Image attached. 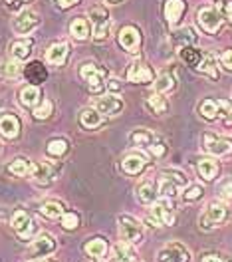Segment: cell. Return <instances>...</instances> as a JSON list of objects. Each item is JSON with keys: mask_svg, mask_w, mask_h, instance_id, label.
I'll use <instances>...</instances> for the list:
<instances>
[{"mask_svg": "<svg viewBox=\"0 0 232 262\" xmlns=\"http://www.w3.org/2000/svg\"><path fill=\"white\" fill-rule=\"evenodd\" d=\"M133 262H137V260H133Z\"/></svg>", "mask_w": 232, "mask_h": 262, "instance_id": "obj_57", "label": "cell"}, {"mask_svg": "<svg viewBox=\"0 0 232 262\" xmlns=\"http://www.w3.org/2000/svg\"><path fill=\"white\" fill-rule=\"evenodd\" d=\"M202 149L208 151L211 155L224 157L232 153V139L228 137H218L215 133H204L202 135Z\"/></svg>", "mask_w": 232, "mask_h": 262, "instance_id": "obj_7", "label": "cell"}, {"mask_svg": "<svg viewBox=\"0 0 232 262\" xmlns=\"http://www.w3.org/2000/svg\"><path fill=\"white\" fill-rule=\"evenodd\" d=\"M184 10H187L184 0H165V8H163V12H165L167 22H169L171 26H177V24L181 22Z\"/></svg>", "mask_w": 232, "mask_h": 262, "instance_id": "obj_16", "label": "cell"}, {"mask_svg": "<svg viewBox=\"0 0 232 262\" xmlns=\"http://www.w3.org/2000/svg\"><path fill=\"white\" fill-rule=\"evenodd\" d=\"M189 185V179L184 177V173L181 171H163L161 173V179H159V187H157V191H159V195L163 196V199H173V196L179 193V189L182 187H187Z\"/></svg>", "mask_w": 232, "mask_h": 262, "instance_id": "obj_2", "label": "cell"}, {"mask_svg": "<svg viewBox=\"0 0 232 262\" xmlns=\"http://www.w3.org/2000/svg\"><path fill=\"white\" fill-rule=\"evenodd\" d=\"M42 96H40V90H38V85H24L22 90H20V103L24 105V107H30L34 110L40 101H42Z\"/></svg>", "mask_w": 232, "mask_h": 262, "instance_id": "obj_26", "label": "cell"}, {"mask_svg": "<svg viewBox=\"0 0 232 262\" xmlns=\"http://www.w3.org/2000/svg\"><path fill=\"white\" fill-rule=\"evenodd\" d=\"M38 211H40L42 216H46V219H62L64 213H66V207L60 201H46V203L40 205Z\"/></svg>", "mask_w": 232, "mask_h": 262, "instance_id": "obj_27", "label": "cell"}, {"mask_svg": "<svg viewBox=\"0 0 232 262\" xmlns=\"http://www.w3.org/2000/svg\"><path fill=\"white\" fill-rule=\"evenodd\" d=\"M226 216H228V211H226V205L224 203H211L206 209H204V213L200 214V227L202 229H215L218 227L220 223H224L226 221Z\"/></svg>", "mask_w": 232, "mask_h": 262, "instance_id": "obj_6", "label": "cell"}, {"mask_svg": "<svg viewBox=\"0 0 232 262\" xmlns=\"http://www.w3.org/2000/svg\"><path fill=\"white\" fill-rule=\"evenodd\" d=\"M80 76L87 82V85H89V90H91V92H100L101 82H103V80H105V76H107V70H103L101 66L91 64V62H89V64L82 66Z\"/></svg>", "mask_w": 232, "mask_h": 262, "instance_id": "obj_11", "label": "cell"}, {"mask_svg": "<svg viewBox=\"0 0 232 262\" xmlns=\"http://www.w3.org/2000/svg\"><path fill=\"white\" fill-rule=\"evenodd\" d=\"M89 22L94 24V30H91L94 40L101 42V40H107L109 38L113 22H111V16H109V12H107L105 6H101V4L91 6L89 8Z\"/></svg>", "mask_w": 232, "mask_h": 262, "instance_id": "obj_1", "label": "cell"}, {"mask_svg": "<svg viewBox=\"0 0 232 262\" xmlns=\"http://www.w3.org/2000/svg\"><path fill=\"white\" fill-rule=\"evenodd\" d=\"M52 110H54V103H52L50 99H42L36 107H34V117L36 119H48L52 115Z\"/></svg>", "mask_w": 232, "mask_h": 262, "instance_id": "obj_41", "label": "cell"}, {"mask_svg": "<svg viewBox=\"0 0 232 262\" xmlns=\"http://www.w3.org/2000/svg\"><path fill=\"white\" fill-rule=\"evenodd\" d=\"M62 227L66 230H74L80 227V216L78 213H64L62 216Z\"/></svg>", "mask_w": 232, "mask_h": 262, "instance_id": "obj_43", "label": "cell"}, {"mask_svg": "<svg viewBox=\"0 0 232 262\" xmlns=\"http://www.w3.org/2000/svg\"><path fill=\"white\" fill-rule=\"evenodd\" d=\"M46 151H48V155H52V157H64L67 153V141L62 139V137L52 139L50 143H48V147H46Z\"/></svg>", "mask_w": 232, "mask_h": 262, "instance_id": "obj_39", "label": "cell"}, {"mask_svg": "<svg viewBox=\"0 0 232 262\" xmlns=\"http://www.w3.org/2000/svg\"><path fill=\"white\" fill-rule=\"evenodd\" d=\"M123 105H125L123 99L119 98L117 94H107V96H103V98L98 99L96 110H98L101 115H117V114H121Z\"/></svg>", "mask_w": 232, "mask_h": 262, "instance_id": "obj_13", "label": "cell"}, {"mask_svg": "<svg viewBox=\"0 0 232 262\" xmlns=\"http://www.w3.org/2000/svg\"><path fill=\"white\" fill-rule=\"evenodd\" d=\"M36 183H40V185H50L54 177H56V173H54V169H52L48 163H42V161H34L32 163V175H30Z\"/></svg>", "mask_w": 232, "mask_h": 262, "instance_id": "obj_21", "label": "cell"}, {"mask_svg": "<svg viewBox=\"0 0 232 262\" xmlns=\"http://www.w3.org/2000/svg\"><path fill=\"white\" fill-rule=\"evenodd\" d=\"M220 62H222V66H224L226 70L232 72V50H226V52L220 56Z\"/></svg>", "mask_w": 232, "mask_h": 262, "instance_id": "obj_49", "label": "cell"}, {"mask_svg": "<svg viewBox=\"0 0 232 262\" xmlns=\"http://www.w3.org/2000/svg\"><path fill=\"white\" fill-rule=\"evenodd\" d=\"M117 42L125 52H131V54L139 52V48H141V32H139V28L133 26V24L123 26L117 34Z\"/></svg>", "mask_w": 232, "mask_h": 262, "instance_id": "obj_8", "label": "cell"}, {"mask_svg": "<svg viewBox=\"0 0 232 262\" xmlns=\"http://www.w3.org/2000/svg\"><path fill=\"white\" fill-rule=\"evenodd\" d=\"M10 227L14 229V232H16L22 241L32 238L34 234H36V230H38L36 221H34L26 211H22V209H20V211H14V214L10 216Z\"/></svg>", "mask_w": 232, "mask_h": 262, "instance_id": "obj_4", "label": "cell"}, {"mask_svg": "<svg viewBox=\"0 0 232 262\" xmlns=\"http://www.w3.org/2000/svg\"><path fill=\"white\" fill-rule=\"evenodd\" d=\"M0 105H2V101H0Z\"/></svg>", "mask_w": 232, "mask_h": 262, "instance_id": "obj_56", "label": "cell"}, {"mask_svg": "<svg viewBox=\"0 0 232 262\" xmlns=\"http://www.w3.org/2000/svg\"><path fill=\"white\" fill-rule=\"evenodd\" d=\"M32 48H34L32 38H18V40H14L10 44V56L14 60H18V62H22V60H26L32 54Z\"/></svg>", "mask_w": 232, "mask_h": 262, "instance_id": "obj_20", "label": "cell"}, {"mask_svg": "<svg viewBox=\"0 0 232 262\" xmlns=\"http://www.w3.org/2000/svg\"><path fill=\"white\" fill-rule=\"evenodd\" d=\"M18 72H20V66H18V60H14V58L0 64V74L6 76V78H14V76H18Z\"/></svg>", "mask_w": 232, "mask_h": 262, "instance_id": "obj_42", "label": "cell"}, {"mask_svg": "<svg viewBox=\"0 0 232 262\" xmlns=\"http://www.w3.org/2000/svg\"><path fill=\"white\" fill-rule=\"evenodd\" d=\"M197 20H199V26L206 34H216L224 22V18L216 6H202L197 14Z\"/></svg>", "mask_w": 232, "mask_h": 262, "instance_id": "obj_5", "label": "cell"}, {"mask_svg": "<svg viewBox=\"0 0 232 262\" xmlns=\"http://www.w3.org/2000/svg\"><path fill=\"white\" fill-rule=\"evenodd\" d=\"M54 2H56V8H58V10H67V8L76 6L80 0H54Z\"/></svg>", "mask_w": 232, "mask_h": 262, "instance_id": "obj_47", "label": "cell"}, {"mask_svg": "<svg viewBox=\"0 0 232 262\" xmlns=\"http://www.w3.org/2000/svg\"><path fill=\"white\" fill-rule=\"evenodd\" d=\"M151 214H153L161 225H173V223H175V213H173V207H171L169 199H161V201L153 203Z\"/></svg>", "mask_w": 232, "mask_h": 262, "instance_id": "obj_14", "label": "cell"}, {"mask_svg": "<svg viewBox=\"0 0 232 262\" xmlns=\"http://www.w3.org/2000/svg\"><path fill=\"white\" fill-rule=\"evenodd\" d=\"M83 250H85V254L91 256V258H103L105 252H107V243H105L103 238H91V241L85 243Z\"/></svg>", "mask_w": 232, "mask_h": 262, "instance_id": "obj_29", "label": "cell"}, {"mask_svg": "<svg viewBox=\"0 0 232 262\" xmlns=\"http://www.w3.org/2000/svg\"><path fill=\"white\" fill-rule=\"evenodd\" d=\"M129 139H131L133 145H137V147H149L151 143H155V135L149 129H135L129 135Z\"/></svg>", "mask_w": 232, "mask_h": 262, "instance_id": "obj_33", "label": "cell"}, {"mask_svg": "<svg viewBox=\"0 0 232 262\" xmlns=\"http://www.w3.org/2000/svg\"><path fill=\"white\" fill-rule=\"evenodd\" d=\"M202 52L200 50H197L195 46H184V48H181V58L184 64L193 66V68H197V66L200 64V60H202Z\"/></svg>", "mask_w": 232, "mask_h": 262, "instance_id": "obj_36", "label": "cell"}, {"mask_svg": "<svg viewBox=\"0 0 232 262\" xmlns=\"http://www.w3.org/2000/svg\"><path fill=\"white\" fill-rule=\"evenodd\" d=\"M202 196V187L200 185H191V187H187V191H184V195H182V199L184 201H197V199H200Z\"/></svg>", "mask_w": 232, "mask_h": 262, "instance_id": "obj_44", "label": "cell"}, {"mask_svg": "<svg viewBox=\"0 0 232 262\" xmlns=\"http://www.w3.org/2000/svg\"><path fill=\"white\" fill-rule=\"evenodd\" d=\"M111 2H119V0H111Z\"/></svg>", "mask_w": 232, "mask_h": 262, "instance_id": "obj_54", "label": "cell"}, {"mask_svg": "<svg viewBox=\"0 0 232 262\" xmlns=\"http://www.w3.org/2000/svg\"><path fill=\"white\" fill-rule=\"evenodd\" d=\"M4 219V209H0V221Z\"/></svg>", "mask_w": 232, "mask_h": 262, "instance_id": "obj_53", "label": "cell"}, {"mask_svg": "<svg viewBox=\"0 0 232 262\" xmlns=\"http://www.w3.org/2000/svg\"><path fill=\"white\" fill-rule=\"evenodd\" d=\"M69 34L74 40L78 42H83L91 36V22L83 16H76L72 22H69Z\"/></svg>", "mask_w": 232, "mask_h": 262, "instance_id": "obj_17", "label": "cell"}, {"mask_svg": "<svg viewBox=\"0 0 232 262\" xmlns=\"http://www.w3.org/2000/svg\"><path fill=\"white\" fill-rule=\"evenodd\" d=\"M197 70H199L200 74H206V76H211L213 80H216V78H218L216 60H215V56H211V54H204V56H202V60H200V64L197 66Z\"/></svg>", "mask_w": 232, "mask_h": 262, "instance_id": "obj_35", "label": "cell"}, {"mask_svg": "<svg viewBox=\"0 0 232 262\" xmlns=\"http://www.w3.org/2000/svg\"><path fill=\"white\" fill-rule=\"evenodd\" d=\"M135 260V252H133V246L125 241L117 243L111 248V262H133Z\"/></svg>", "mask_w": 232, "mask_h": 262, "instance_id": "obj_25", "label": "cell"}, {"mask_svg": "<svg viewBox=\"0 0 232 262\" xmlns=\"http://www.w3.org/2000/svg\"><path fill=\"white\" fill-rule=\"evenodd\" d=\"M153 85H155L157 94H167V92L175 90V76L169 74V72H163V74L157 76V80L153 82Z\"/></svg>", "mask_w": 232, "mask_h": 262, "instance_id": "obj_32", "label": "cell"}, {"mask_svg": "<svg viewBox=\"0 0 232 262\" xmlns=\"http://www.w3.org/2000/svg\"><path fill=\"white\" fill-rule=\"evenodd\" d=\"M173 44L179 46V48H184V46H193L197 42V32L191 28V26H184V28H179L175 30L173 36H171Z\"/></svg>", "mask_w": 232, "mask_h": 262, "instance_id": "obj_24", "label": "cell"}, {"mask_svg": "<svg viewBox=\"0 0 232 262\" xmlns=\"http://www.w3.org/2000/svg\"><path fill=\"white\" fill-rule=\"evenodd\" d=\"M0 135L6 139H14L20 135V119L14 114H4L0 117Z\"/></svg>", "mask_w": 232, "mask_h": 262, "instance_id": "obj_19", "label": "cell"}, {"mask_svg": "<svg viewBox=\"0 0 232 262\" xmlns=\"http://www.w3.org/2000/svg\"><path fill=\"white\" fill-rule=\"evenodd\" d=\"M34 250L38 256H46L56 250V238L52 236L50 232H40L34 241Z\"/></svg>", "mask_w": 232, "mask_h": 262, "instance_id": "obj_23", "label": "cell"}, {"mask_svg": "<svg viewBox=\"0 0 232 262\" xmlns=\"http://www.w3.org/2000/svg\"><path fill=\"white\" fill-rule=\"evenodd\" d=\"M8 173L14 175V177H28V175H32V163L28 159L18 157L8 165Z\"/></svg>", "mask_w": 232, "mask_h": 262, "instance_id": "obj_31", "label": "cell"}, {"mask_svg": "<svg viewBox=\"0 0 232 262\" xmlns=\"http://www.w3.org/2000/svg\"><path fill=\"white\" fill-rule=\"evenodd\" d=\"M119 223V232H121V238L129 245H139L143 243V225L131 216V214H121L117 219Z\"/></svg>", "mask_w": 232, "mask_h": 262, "instance_id": "obj_3", "label": "cell"}, {"mask_svg": "<svg viewBox=\"0 0 232 262\" xmlns=\"http://www.w3.org/2000/svg\"><path fill=\"white\" fill-rule=\"evenodd\" d=\"M42 262H52V260H42Z\"/></svg>", "mask_w": 232, "mask_h": 262, "instance_id": "obj_55", "label": "cell"}, {"mask_svg": "<svg viewBox=\"0 0 232 262\" xmlns=\"http://www.w3.org/2000/svg\"><path fill=\"white\" fill-rule=\"evenodd\" d=\"M127 80L131 83H151L155 80V74L147 64L141 60H133L129 70H127Z\"/></svg>", "mask_w": 232, "mask_h": 262, "instance_id": "obj_12", "label": "cell"}, {"mask_svg": "<svg viewBox=\"0 0 232 262\" xmlns=\"http://www.w3.org/2000/svg\"><path fill=\"white\" fill-rule=\"evenodd\" d=\"M147 107H149L155 115H163L167 110H169V103H167V99L163 98L161 94L153 92L149 98H147Z\"/></svg>", "mask_w": 232, "mask_h": 262, "instance_id": "obj_34", "label": "cell"}, {"mask_svg": "<svg viewBox=\"0 0 232 262\" xmlns=\"http://www.w3.org/2000/svg\"><path fill=\"white\" fill-rule=\"evenodd\" d=\"M6 2V8L8 10H20L26 2H30V0H4Z\"/></svg>", "mask_w": 232, "mask_h": 262, "instance_id": "obj_48", "label": "cell"}, {"mask_svg": "<svg viewBox=\"0 0 232 262\" xmlns=\"http://www.w3.org/2000/svg\"><path fill=\"white\" fill-rule=\"evenodd\" d=\"M218 115H222V117H230L232 115V103L230 101H226V99H220L218 101Z\"/></svg>", "mask_w": 232, "mask_h": 262, "instance_id": "obj_45", "label": "cell"}, {"mask_svg": "<svg viewBox=\"0 0 232 262\" xmlns=\"http://www.w3.org/2000/svg\"><path fill=\"white\" fill-rule=\"evenodd\" d=\"M202 262H226L224 258H220L218 254H206L204 258H202Z\"/></svg>", "mask_w": 232, "mask_h": 262, "instance_id": "obj_51", "label": "cell"}, {"mask_svg": "<svg viewBox=\"0 0 232 262\" xmlns=\"http://www.w3.org/2000/svg\"><path fill=\"white\" fill-rule=\"evenodd\" d=\"M80 121H82L83 127L87 129H96L101 123V114L98 110H83L82 115H80Z\"/></svg>", "mask_w": 232, "mask_h": 262, "instance_id": "obj_37", "label": "cell"}, {"mask_svg": "<svg viewBox=\"0 0 232 262\" xmlns=\"http://www.w3.org/2000/svg\"><path fill=\"white\" fill-rule=\"evenodd\" d=\"M197 169H199V175L204 181H213L218 175V163L215 159H200L197 163Z\"/></svg>", "mask_w": 232, "mask_h": 262, "instance_id": "obj_30", "label": "cell"}, {"mask_svg": "<svg viewBox=\"0 0 232 262\" xmlns=\"http://www.w3.org/2000/svg\"><path fill=\"white\" fill-rule=\"evenodd\" d=\"M199 112L204 119H216L218 117V101L216 99H204L199 105Z\"/></svg>", "mask_w": 232, "mask_h": 262, "instance_id": "obj_38", "label": "cell"}, {"mask_svg": "<svg viewBox=\"0 0 232 262\" xmlns=\"http://www.w3.org/2000/svg\"><path fill=\"white\" fill-rule=\"evenodd\" d=\"M216 195L222 203H232V177H226V179H222L218 183Z\"/></svg>", "mask_w": 232, "mask_h": 262, "instance_id": "obj_40", "label": "cell"}, {"mask_svg": "<svg viewBox=\"0 0 232 262\" xmlns=\"http://www.w3.org/2000/svg\"><path fill=\"white\" fill-rule=\"evenodd\" d=\"M155 199H157V191H155V185L153 183L145 181V183H141L137 187V201L141 205H153Z\"/></svg>", "mask_w": 232, "mask_h": 262, "instance_id": "obj_28", "label": "cell"}, {"mask_svg": "<svg viewBox=\"0 0 232 262\" xmlns=\"http://www.w3.org/2000/svg\"><path fill=\"white\" fill-rule=\"evenodd\" d=\"M157 262H191V254L181 243H169L159 250Z\"/></svg>", "mask_w": 232, "mask_h": 262, "instance_id": "obj_9", "label": "cell"}, {"mask_svg": "<svg viewBox=\"0 0 232 262\" xmlns=\"http://www.w3.org/2000/svg\"><path fill=\"white\" fill-rule=\"evenodd\" d=\"M107 90H109V92H119V90H121V83H119V80H115V78H113V80H109V83H107Z\"/></svg>", "mask_w": 232, "mask_h": 262, "instance_id": "obj_50", "label": "cell"}, {"mask_svg": "<svg viewBox=\"0 0 232 262\" xmlns=\"http://www.w3.org/2000/svg\"><path fill=\"white\" fill-rule=\"evenodd\" d=\"M226 18L232 22V2H228V4H226Z\"/></svg>", "mask_w": 232, "mask_h": 262, "instance_id": "obj_52", "label": "cell"}, {"mask_svg": "<svg viewBox=\"0 0 232 262\" xmlns=\"http://www.w3.org/2000/svg\"><path fill=\"white\" fill-rule=\"evenodd\" d=\"M40 26V16L34 10H22L12 20V28L16 34H32Z\"/></svg>", "mask_w": 232, "mask_h": 262, "instance_id": "obj_10", "label": "cell"}, {"mask_svg": "<svg viewBox=\"0 0 232 262\" xmlns=\"http://www.w3.org/2000/svg\"><path fill=\"white\" fill-rule=\"evenodd\" d=\"M147 167V157L143 153H129L127 157H123L121 161V169L127 175H139L143 169Z\"/></svg>", "mask_w": 232, "mask_h": 262, "instance_id": "obj_15", "label": "cell"}, {"mask_svg": "<svg viewBox=\"0 0 232 262\" xmlns=\"http://www.w3.org/2000/svg\"><path fill=\"white\" fill-rule=\"evenodd\" d=\"M149 151L155 155V157H163V155L167 153V147L163 145V143H151Z\"/></svg>", "mask_w": 232, "mask_h": 262, "instance_id": "obj_46", "label": "cell"}, {"mask_svg": "<svg viewBox=\"0 0 232 262\" xmlns=\"http://www.w3.org/2000/svg\"><path fill=\"white\" fill-rule=\"evenodd\" d=\"M69 46L67 42H54L50 48L46 50V62L52 66H62L67 60Z\"/></svg>", "mask_w": 232, "mask_h": 262, "instance_id": "obj_18", "label": "cell"}, {"mask_svg": "<svg viewBox=\"0 0 232 262\" xmlns=\"http://www.w3.org/2000/svg\"><path fill=\"white\" fill-rule=\"evenodd\" d=\"M24 76H26V80L32 85H38V83L46 82L48 70H46V66L42 64V62H30V64L26 66V70H24Z\"/></svg>", "mask_w": 232, "mask_h": 262, "instance_id": "obj_22", "label": "cell"}]
</instances>
